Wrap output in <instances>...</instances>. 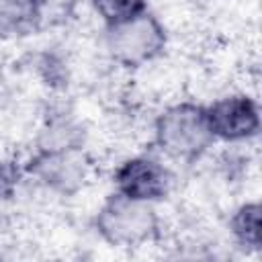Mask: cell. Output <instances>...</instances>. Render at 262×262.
Returning a JSON list of instances; mask_svg holds the SVG:
<instances>
[{"label": "cell", "mask_w": 262, "mask_h": 262, "mask_svg": "<svg viewBox=\"0 0 262 262\" xmlns=\"http://www.w3.org/2000/svg\"><path fill=\"white\" fill-rule=\"evenodd\" d=\"M154 141L162 154L172 160L194 164L213 145L207 111L196 102H178L158 115L154 123Z\"/></svg>", "instance_id": "cell-1"}, {"label": "cell", "mask_w": 262, "mask_h": 262, "mask_svg": "<svg viewBox=\"0 0 262 262\" xmlns=\"http://www.w3.org/2000/svg\"><path fill=\"white\" fill-rule=\"evenodd\" d=\"M96 233L115 248H137L160 237V217L154 203L113 192L94 217Z\"/></svg>", "instance_id": "cell-2"}, {"label": "cell", "mask_w": 262, "mask_h": 262, "mask_svg": "<svg viewBox=\"0 0 262 262\" xmlns=\"http://www.w3.org/2000/svg\"><path fill=\"white\" fill-rule=\"evenodd\" d=\"M166 45V29L149 10L115 27H106V49L111 57L125 68H141L158 59Z\"/></svg>", "instance_id": "cell-3"}, {"label": "cell", "mask_w": 262, "mask_h": 262, "mask_svg": "<svg viewBox=\"0 0 262 262\" xmlns=\"http://www.w3.org/2000/svg\"><path fill=\"white\" fill-rule=\"evenodd\" d=\"M90 172V160L82 143L41 145L25 164V174L37 178L45 188L57 194L78 192Z\"/></svg>", "instance_id": "cell-4"}, {"label": "cell", "mask_w": 262, "mask_h": 262, "mask_svg": "<svg viewBox=\"0 0 262 262\" xmlns=\"http://www.w3.org/2000/svg\"><path fill=\"white\" fill-rule=\"evenodd\" d=\"M113 182L115 192L127 199L158 203L170 194L174 176L170 168L164 166L160 160L149 156H135L119 164Z\"/></svg>", "instance_id": "cell-5"}, {"label": "cell", "mask_w": 262, "mask_h": 262, "mask_svg": "<svg viewBox=\"0 0 262 262\" xmlns=\"http://www.w3.org/2000/svg\"><path fill=\"white\" fill-rule=\"evenodd\" d=\"M209 129L221 141H248L260 131V111L246 94H231L205 106Z\"/></svg>", "instance_id": "cell-6"}, {"label": "cell", "mask_w": 262, "mask_h": 262, "mask_svg": "<svg viewBox=\"0 0 262 262\" xmlns=\"http://www.w3.org/2000/svg\"><path fill=\"white\" fill-rule=\"evenodd\" d=\"M49 0H0V39H23L43 25Z\"/></svg>", "instance_id": "cell-7"}, {"label": "cell", "mask_w": 262, "mask_h": 262, "mask_svg": "<svg viewBox=\"0 0 262 262\" xmlns=\"http://www.w3.org/2000/svg\"><path fill=\"white\" fill-rule=\"evenodd\" d=\"M260 217H262V207L258 201H250L239 205L231 219H229V231L233 239L246 248V250H260Z\"/></svg>", "instance_id": "cell-8"}, {"label": "cell", "mask_w": 262, "mask_h": 262, "mask_svg": "<svg viewBox=\"0 0 262 262\" xmlns=\"http://www.w3.org/2000/svg\"><path fill=\"white\" fill-rule=\"evenodd\" d=\"M104 27H115L147 10V0H90Z\"/></svg>", "instance_id": "cell-9"}, {"label": "cell", "mask_w": 262, "mask_h": 262, "mask_svg": "<svg viewBox=\"0 0 262 262\" xmlns=\"http://www.w3.org/2000/svg\"><path fill=\"white\" fill-rule=\"evenodd\" d=\"M23 176L25 166H18L14 160H0V201H10L16 194Z\"/></svg>", "instance_id": "cell-10"}, {"label": "cell", "mask_w": 262, "mask_h": 262, "mask_svg": "<svg viewBox=\"0 0 262 262\" xmlns=\"http://www.w3.org/2000/svg\"><path fill=\"white\" fill-rule=\"evenodd\" d=\"M0 258H2V254H0Z\"/></svg>", "instance_id": "cell-11"}]
</instances>
